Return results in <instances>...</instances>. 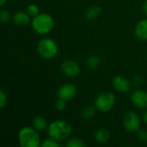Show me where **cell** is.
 Instances as JSON below:
<instances>
[{"label":"cell","instance_id":"d6986e66","mask_svg":"<svg viewBox=\"0 0 147 147\" xmlns=\"http://www.w3.org/2000/svg\"><path fill=\"white\" fill-rule=\"evenodd\" d=\"M61 145L59 144V141L52 139L49 137V139H46L44 140L42 142H41V145L40 146L41 147H59Z\"/></svg>","mask_w":147,"mask_h":147},{"label":"cell","instance_id":"d4e9b609","mask_svg":"<svg viewBox=\"0 0 147 147\" xmlns=\"http://www.w3.org/2000/svg\"><path fill=\"white\" fill-rule=\"evenodd\" d=\"M143 83V78L140 75H136L134 78V84L136 86H140Z\"/></svg>","mask_w":147,"mask_h":147},{"label":"cell","instance_id":"5bb4252c","mask_svg":"<svg viewBox=\"0 0 147 147\" xmlns=\"http://www.w3.org/2000/svg\"><path fill=\"white\" fill-rule=\"evenodd\" d=\"M49 124L46 118L43 116H36L32 120V127L38 132H42L47 130Z\"/></svg>","mask_w":147,"mask_h":147},{"label":"cell","instance_id":"603a6c76","mask_svg":"<svg viewBox=\"0 0 147 147\" xmlns=\"http://www.w3.org/2000/svg\"><path fill=\"white\" fill-rule=\"evenodd\" d=\"M55 108L59 111L65 110L66 108V101L60 99V98H58V100L55 102Z\"/></svg>","mask_w":147,"mask_h":147},{"label":"cell","instance_id":"7a4b0ae2","mask_svg":"<svg viewBox=\"0 0 147 147\" xmlns=\"http://www.w3.org/2000/svg\"><path fill=\"white\" fill-rule=\"evenodd\" d=\"M32 29L39 34H47L54 28V20L47 13H40L31 21Z\"/></svg>","mask_w":147,"mask_h":147},{"label":"cell","instance_id":"30bf717a","mask_svg":"<svg viewBox=\"0 0 147 147\" xmlns=\"http://www.w3.org/2000/svg\"><path fill=\"white\" fill-rule=\"evenodd\" d=\"M113 86L115 90L120 93H127L131 90L130 81L123 76H115L113 78Z\"/></svg>","mask_w":147,"mask_h":147},{"label":"cell","instance_id":"cb8c5ba5","mask_svg":"<svg viewBox=\"0 0 147 147\" xmlns=\"http://www.w3.org/2000/svg\"><path fill=\"white\" fill-rule=\"evenodd\" d=\"M7 103H8L7 96L3 90H1L0 91V108L3 109L7 105Z\"/></svg>","mask_w":147,"mask_h":147},{"label":"cell","instance_id":"9c48e42d","mask_svg":"<svg viewBox=\"0 0 147 147\" xmlns=\"http://www.w3.org/2000/svg\"><path fill=\"white\" fill-rule=\"evenodd\" d=\"M130 100L132 103L139 109H147V92L141 89H137L132 92Z\"/></svg>","mask_w":147,"mask_h":147},{"label":"cell","instance_id":"e0dca14e","mask_svg":"<svg viewBox=\"0 0 147 147\" xmlns=\"http://www.w3.org/2000/svg\"><path fill=\"white\" fill-rule=\"evenodd\" d=\"M65 146L67 147H84L85 144L84 140L80 138H72L66 140Z\"/></svg>","mask_w":147,"mask_h":147},{"label":"cell","instance_id":"52a82bcc","mask_svg":"<svg viewBox=\"0 0 147 147\" xmlns=\"http://www.w3.org/2000/svg\"><path fill=\"white\" fill-rule=\"evenodd\" d=\"M78 94V89L77 87L71 83H66L63 85H61L57 91L58 98L63 99L66 102L71 101Z\"/></svg>","mask_w":147,"mask_h":147},{"label":"cell","instance_id":"6da1fadb","mask_svg":"<svg viewBox=\"0 0 147 147\" xmlns=\"http://www.w3.org/2000/svg\"><path fill=\"white\" fill-rule=\"evenodd\" d=\"M71 126L64 120H55L47 127V134L50 138L59 141H66L71 135Z\"/></svg>","mask_w":147,"mask_h":147},{"label":"cell","instance_id":"3957f363","mask_svg":"<svg viewBox=\"0 0 147 147\" xmlns=\"http://www.w3.org/2000/svg\"><path fill=\"white\" fill-rule=\"evenodd\" d=\"M18 143L21 147H39L41 140L38 131L33 127H24L18 133Z\"/></svg>","mask_w":147,"mask_h":147},{"label":"cell","instance_id":"8fae6325","mask_svg":"<svg viewBox=\"0 0 147 147\" xmlns=\"http://www.w3.org/2000/svg\"><path fill=\"white\" fill-rule=\"evenodd\" d=\"M135 37L140 40H147V19H142L140 21L134 28Z\"/></svg>","mask_w":147,"mask_h":147},{"label":"cell","instance_id":"83f0119b","mask_svg":"<svg viewBox=\"0 0 147 147\" xmlns=\"http://www.w3.org/2000/svg\"><path fill=\"white\" fill-rule=\"evenodd\" d=\"M6 2H7V0H0V6L3 7L6 3Z\"/></svg>","mask_w":147,"mask_h":147},{"label":"cell","instance_id":"4fadbf2b","mask_svg":"<svg viewBox=\"0 0 147 147\" xmlns=\"http://www.w3.org/2000/svg\"><path fill=\"white\" fill-rule=\"evenodd\" d=\"M94 139L98 144H106L110 139V133L106 128H100L96 131L94 134Z\"/></svg>","mask_w":147,"mask_h":147},{"label":"cell","instance_id":"5b68a950","mask_svg":"<svg viewBox=\"0 0 147 147\" xmlns=\"http://www.w3.org/2000/svg\"><path fill=\"white\" fill-rule=\"evenodd\" d=\"M115 104V96L113 93L105 91L101 93L95 100V107L97 110L107 113L110 111Z\"/></svg>","mask_w":147,"mask_h":147},{"label":"cell","instance_id":"9a60e30c","mask_svg":"<svg viewBox=\"0 0 147 147\" xmlns=\"http://www.w3.org/2000/svg\"><path fill=\"white\" fill-rule=\"evenodd\" d=\"M101 12H102V8L100 6H97V5L91 6L86 11V14H85L86 19L87 20H94L100 16Z\"/></svg>","mask_w":147,"mask_h":147},{"label":"cell","instance_id":"7c38bea8","mask_svg":"<svg viewBox=\"0 0 147 147\" xmlns=\"http://www.w3.org/2000/svg\"><path fill=\"white\" fill-rule=\"evenodd\" d=\"M29 17L30 16L27 12L17 11L16 13H15V15L13 16V21L16 25H17L19 27H24L29 23V22H30Z\"/></svg>","mask_w":147,"mask_h":147},{"label":"cell","instance_id":"484cf974","mask_svg":"<svg viewBox=\"0 0 147 147\" xmlns=\"http://www.w3.org/2000/svg\"><path fill=\"white\" fill-rule=\"evenodd\" d=\"M143 10H144L145 14L147 16V0L143 3Z\"/></svg>","mask_w":147,"mask_h":147},{"label":"cell","instance_id":"8992f818","mask_svg":"<svg viewBox=\"0 0 147 147\" xmlns=\"http://www.w3.org/2000/svg\"><path fill=\"white\" fill-rule=\"evenodd\" d=\"M123 126L130 133H135L140 130V119L134 112H128L123 117Z\"/></svg>","mask_w":147,"mask_h":147},{"label":"cell","instance_id":"7402d4cb","mask_svg":"<svg viewBox=\"0 0 147 147\" xmlns=\"http://www.w3.org/2000/svg\"><path fill=\"white\" fill-rule=\"evenodd\" d=\"M137 139L142 142L146 143L147 142V131L146 130H139L137 131Z\"/></svg>","mask_w":147,"mask_h":147},{"label":"cell","instance_id":"4316f807","mask_svg":"<svg viewBox=\"0 0 147 147\" xmlns=\"http://www.w3.org/2000/svg\"><path fill=\"white\" fill-rule=\"evenodd\" d=\"M143 120H144L145 123L147 125V109H146V110L145 111L144 115H143Z\"/></svg>","mask_w":147,"mask_h":147},{"label":"cell","instance_id":"ffe728a7","mask_svg":"<svg viewBox=\"0 0 147 147\" xmlns=\"http://www.w3.org/2000/svg\"><path fill=\"white\" fill-rule=\"evenodd\" d=\"M27 13L29 15V16L34 17V16H36L37 15L40 14V9L36 4L31 3L27 8Z\"/></svg>","mask_w":147,"mask_h":147},{"label":"cell","instance_id":"277c9868","mask_svg":"<svg viewBox=\"0 0 147 147\" xmlns=\"http://www.w3.org/2000/svg\"><path fill=\"white\" fill-rule=\"evenodd\" d=\"M39 55L45 59H53L59 52V47L55 40L50 38H42L37 45Z\"/></svg>","mask_w":147,"mask_h":147},{"label":"cell","instance_id":"44dd1931","mask_svg":"<svg viewBox=\"0 0 147 147\" xmlns=\"http://www.w3.org/2000/svg\"><path fill=\"white\" fill-rule=\"evenodd\" d=\"M9 19H10V14H9V12L7 9H2L1 12H0V21L3 23H5Z\"/></svg>","mask_w":147,"mask_h":147},{"label":"cell","instance_id":"2e32d148","mask_svg":"<svg viewBox=\"0 0 147 147\" xmlns=\"http://www.w3.org/2000/svg\"><path fill=\"white\" fill-rule=\"evenodd\" d=\"M96 108L95 107V105L94 106H88V107L84 108L82 111L81 117L85 121L91 119L96 114Z\"/></svg>","mask_w":147,"mask_h":147},{"label":"cell","instance_id":"ba28073f","mask_svg":"<svg viewBox=\"0 0 147 147\" xmlns=\"http://www.w3.org/2000/svg\"><path fill=\"white\" fill-rule=\"evenodd\" d=\"M62 73L68 78H76L80 73L79 65L73 60H65L60 66Z\"/></svg>","mask_w":147,"mask_h":147},{"label":"cell","instance_id":"ac0fdd59","mask_svg":"<svg viewBox=\"0 0 147 147\" xmlns=\"http://www.w3.org/2000/svg\"><path fill=\"white\" fill-rule=\"evenodd\" d=\"M86 65L90 69H96L100 65V59L96 55L90 56L86 60Z\"/></svg>","mask_w":147,"mask_h":147}]
</instances>
